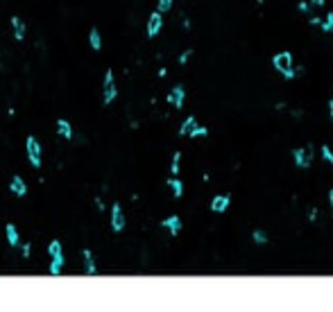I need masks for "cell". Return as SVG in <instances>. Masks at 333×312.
I'll use <instances>...</instances> for the list:
<instances>
[{"mask_svg":"<svg viewBox=\"0 0 333 312\" xmlns=\"http://www.w3.org/2000/svg\"><path fill=\"white\" fill-rule=\"evenodd\" d=\"M25 154H28V161L32 167L43 165V152H41V143H39L37 136H28L25 138Z\"/></svg>","mask_w":333,"mask_h":312,"instance_id":"6da1fadb","label":"cell"},{"mask_svg":"<svg viewBox=\"0 0 333 312\" xmlns=\"http://www.w3.org/2000/svg\"><path fill=\"white\" fill-rule=\"evenodd\" d=\"M116 97H118V86H116V77L109 68V70L105 72V84H102V102L111 104Z\"/></svg>","mask_w":333,"mask_h":312,"instance_id":"7a4b0ae2","label":"cell"},{"mask_svg":"<svg viewBox=\"0 0 333 312\" xmlns=\"http://www.w3.org/2000/svg\"><path fill=\"white\" fill-rule=\"evenodd\" d=\"M111 231L114 233H120V231L125 229V224H127V220H125V213H123V206H120L118 201L111 203Z\"/></svg>","mask_w":333,"mask_h":312,"instance_id":"3957f363","label":"cell"},{"mask_svg":"<svg viewBox=\"0 0 333 312\" xmlns=\"http://www.w3.org/2000/svg\"><path fill=\"white\" fill-rule=\"evenodd\" d=\"M272 63H274V68H277L279 72H283V75H286V72L292 68V54H290V52H279V54H274Z\"/></svg>","mask_w":333,"mask_h":312,"instance_id":"277c9868","label":"cell"},{"mask_svg":"<svg viewBox=\"0 0 333 312\" xmlns=\"http://www.w3.org/2000/svg\"><path fill=\"white\" fill-rule=\"evenodd\" d=\"M161 27H163V16H161V12H152L150 18H147V36L154 39V36L161 32Z\"/></svg>","mask_w":333,"mask_h":312,"instance_id":"5b68a950","label":"cell"},{"mask_svg":"<svg viewBox=\"0 0 333 312\" xmlns=\"http://www.w3.org/2000/svg\"><path fill=\"white\" fill-rule=\"evenodd\" d=\"M82 258H84V274H87V276H96L98 274V265H96V256H93L91 249H82Z\"/></svg>","mask_w":333,"mask_h":312,"instance_id":"8992f818","label":"cell"},{"mask_svg":"<svg viewBox=\"0 0 333 312\" xmlns=\"http://www.w3.org/2000/svg\"><path fill=\"white\" fill-rule=\"evenodd\" d=\"M10 190L16 194V197H25V194H28V183H25V179L21 174H14L10 181Z\"/></svg>","mask_w":333,"mask_h":312,"instance_id":"52a82bcc","label":"cell"},{"mask_svg":"<svg viewBox=\"0 0 333 312\" xmlns=\"http://www.w3.org/2000/svg\"><path fill=\"white\" fill-rule=\"evenodd\" d=\"M184 99H186V90H184V86H175V88L168 93V102L173 104L175 109H182Z\"/></svg>","mask_w":333,"mask_h":312,"instance_id":"ba28073f","label":"cell"},{"mask_svg":"<svg viewBox=\"0 0 333 312\" xmlns=\"http://www.w3.org/2000/svg\"><path fill=\"white\" fill-rule=\"evenodd\" d=\"M55 127H57V134L61 136V138H66V140H70L73 138V125H70L68 120H66V118H59V120L55 122Z\"/></svg>","mask_w":333,"mask_h":312,"instance_id":"9c48e42d","label":"cell"},{"mask_svg":"<svg viewBox=\"0 0 333 312\" xmlns=\"http://www.w3.org/2000/svg\"><path fill=\"white\" fill-rule=\"evenodd\" d=\"M5 235H7V242H10L12 247H19L21 244V233H19L14 222H7L5 224Z\"/></svg>","mask_w":333,"mask_h":312,"instance_id":"30bf717a","label":"cell"},{"mask_svg":"<svg viewBox=\"0 0 333 312\" xmlns=\"http://www.w3.org/2000/svg\"><path fill=\"white\" fill-rule=\"evenodd\" d=\"M161 226L168 229L170 235H179V231H182V220H179L177 215H170V217H165V220L161 222Z\"/></svg>","mask_w":333,"mask_h":312,"instance_id":"8fae6325","label":"cell"},{"mask_svg":"<svg viewBox=\"0 0 333 312\" xmlns=\"http://www.w3.org/2000/svg\"><path fill=\"white\" fill-rule=\"evenodd\" d=\"M229 203H231V199H229L227 194H218V197H213V201H211V211H213V213H224L229 208Z\"/></svg>","mask_w":333,"mask_h":312,"instance_id":"7c38bea8","label":"cell"},{"mask_svg":"<svg viewBox=\"0 0 333 312\" xmlns=\"http://www.w3.org/2000/svg\"><path fill=\"white\" fill-rule=\"evenodd\" d=\"M12 32L16 41H25V23L19 16H12Z\"/></svg>","mask_w":333,"mask_h":312,"instance_id":"4fadbf2b","label":"cell"},{"mask_svg":"<svg viewBox=\"0 0 333 312\" xmlns=\"http://www.w3.org/2000/svg\"><path fill=\"white\" fill-rule=\"evenodd\" d=\"M89 45H91V50H96V52L102 50V36H100V30H98V27H91V30H89Z\"/></svg>","mask_w":333,"mask_h":312,"instance_id":"5bb4252c","label":"cell"},{"mask_svg":"<svg viewBox=\"0 0 333 312\" xmlns=\"http://www.w3.org/2000/svg\"><path fill=\"white\" fill-rule=\"evenodd\" d=\"M64 262H66V258L64 256H55V258H50V276H59L61 274V269H64Z\"/></svg>","mask_w":333,"mask_h":312,"instance_id":"9a60e30c","label":"cell"},{"mask_svg":"<svg viewBox=\"0 0 333 312\" xmlns=\"http://www.w3.org/2000/svg\"><path fill=\"white\" fill-rule=\"evenodd\" d=\"M195 125H197V120H195V116H188L186 120L182 122V127H179V136H188L193 129H195Z\"/></svg>","mask_w":333,"mask_h":312,"instance_id":"2e32d148","label":"cell"},{"mask_svg":"<svg viewBox=\"0 0 333 312\" xmlns=\"http://www.w3.org/2000/svg\"><path fill=\"white\" fill-rule=\"evenodd\" d=\"M168 185H170V190H173V194H175V197H182V194H184V183H182V181H179L177 179V176H173V179H168Z\"/></svg>","mask_w":333,"mask_h":312,"instance_id":"e0dca14e","label":"cell"},{"mask_svg":"<svg viewBox=\"0 0 333 312\" xmlns=\"http://www.w3.org/2000/svg\"><path fill=\"white\" fill-rule=\"evenodd\" d=\"M310 163H313V147H304L301 149V167H308Z\"/></svg>","mask_w":333,"mask_h":312,"instance_id":"ac0fdd59","label":"cell"},{"mask_svg":"<svg viewBox=\"0 0 333 312\" xmlns=\"http://www.w3.org/2000/svg\"><path fill=\"white\" fill-rule=\"evenodd\" d=\"M179 161H182V152H175L173 163H170V172H173L175 176H177V174H179V170H182V167H179Z\"/></svg>","mask_w":333,"mask_h":312,"instance_id":"d6986e66","label":"cell"},{"mask_svg":"<svg viewBox=\"0 0 333 312\" xmlns=\"http://www.w3.org/2000/svg\"><path fill=\"white\" fill-rule=\"evenodd\" d=\"M188 136H191V138H204V136H209V129H206V127L195 125V129H193Z\"/></svg>","mask_w":333,"mask_h":312,"instance_id":"ffe728a7","label":"cell"},{"mask_svg":"<svg viewBox=\"0 0 333 312\" xmlns=\"http://www.w3.org/2000/svg\"><path fill=\"white\" fill-rule=\"evenodd\" d=\"M254 242L256 244H265V242H268V235H265L263 231H254Z\"/></svg>","mask_w":333,"mask_h":312,"instance_id":"44dd1931","label":"cell"},{"mask_svg":"<svg viewBox=\"0 0 333 312\" xmlns=\"http://www.w3.org/2000/svg\"><path fill=\"white\" fill-rule=\"evenodd\" d=\"M175 0H156V5H159V12H168L170 7H173Z\"/></svg>","mask_w":333,"mask_h":312,"instance_id":"7402d4cb","label":"cell"},{"mask_svg":"<svg viewBox=\"0 0 333 312\" xmlns=\"http://www.w3.org/2000/svg\"><path fill=\"white\" fill-rule=\"evenodd\" d=\"M319 27H322L324 32H333V14H328V16H326V23H322Z\"/></svg>","mask_w":333,"mask_h":312,"instance_id":"603a6c76","label":"cell"},{"mask_svg":"<svg viewBox=\"0 0 333 312\" xmlns=\"http://www.w3.org/2000/svg\"><path fill=\"white\" fill-rule=\"evenodd\" d=\"M19 247H21V251H23V258H30V253H32V244H30V242H21Z\"/></svg>","mask_w":333,"mask_h":312,"instance_id":"cb8c5ba5","label":"cell"},{"mask_svg":"<svg viewBox=\"0 0 333 312\" xmlns=\"http://www.w3.org/2000/svg\"><path fill=\"white\" fill-rule=\"evenodd\" d=\"M322 156L326 158V161H328V163H331V165H333V152H331V149L326 147V145H324V147H322Z\"/></svg>","mask_w":333,"mask_h":312,"instance_id":"d4e9b609","label":"cell"},{"mask_svg":"<svg viewBox=\"0 0 333 312\" xmlns=\"http://www.w3.org/2000/svg\"><path fill=\"white\" fill-rule=\"evenodd\" d=\"M191 57H193V50H186V52H182V57H179V63H186Z\"/></svg>","mask_w":333,"mask_h":312,"instance_id":"484cf974","label":"cell"},{"mask_svg":"<svg viewBox=\"0 0 333 312\" xmlns=\"http://www.w3.org/2000/svg\"><path fill=\"white\" fill-rule=\"evenodd\" d=\"M297 7H299V12H308V7H310V5H306V3H299V5H297Z\"/></svg>","mask_w":333,"mask_h":312,"instance_id":"4316f807","label":"cell"},{"mask_svg":"<svg viewBox=\"0 0 333 312\" xmlns=\"http://www.w3.org/2000/svg\"><path fill=\"white\" fill-rule=\"evenodd\" d=\"M310 3H313L315 7H322V5H324V0H310Z\"/></svg>","mask_w":333,"mask_h":312,"instance_id":"83f0119b","label":"cell"},{"mask_svg":"<svg viewBox=\"0 0 333 312\" xmlns=\"http://www.w3.org/2000/svg\"><path fill=\"white\" fill-rule=\"evenodd\" d=\"M328 199H331V213H333V188H331V192H328Z\"/></svg>","mask_w":333,"mask_h":312,"instance_id":"f1b7e54d","label":"cell"},{"mask_svg":"<svg viewBox=\"0 0 333 312\" xmlns=\"http://www.w3.org/2000/svg\"><path fill=\"white\" fill-rule=\"evenodd\" d=\"M328 111H331V120H333V99H331V104H328Z\"/></svg>","mask_w":333,"mask_h":312,"instance_id":"f546056e","label":"cell"}]
</instances>
